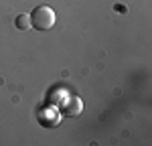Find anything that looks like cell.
<instances>
[{
  "mask_svg": "<svg viewBox=\"0 0 152 146\" xmlns=\"http://www.w3.org/2000/svg\"><path fill=\"white\" fill-rule=\"evenodd\" d=\"M81 110H83V101L77 96L67 97V101L63 104V114H65V116H71V118H73V116H79Z\"/></svg>",
  "mask_w": 152,
  "mask_h": 146,
  "instance_id": "cell-2",
  "label": "cell"
},
{
  "mask_svg": "<svg viewBox=\"0 0 152 146\" xmlns=\"http://www.w3.org/2000/svg\"><path fill=\"white\" fill-rule=\"evenodd\" d=\"M16 28L18 31H28L31 26V14H18L16 16Z\"/></svg>",
  "mask_w": 152,
  "mask_h": 146,
  "instance_id": "cell-3",
  "label": "cell"
},
{
  "mask_svg": "<svg viewBox=\"0 0 152 146\" xmlns=\"http://www.w3.org/2000/svg\"><path fill=\"white\" fill-rule=\"evenodd\" d=\"M57 23V14L51 6H37L31 12V26L37 31H51Z\"/></svg>",
  "mask_w": 152,
  "mask_h": 146,
  "instance_id": "cell-1",
  "label": "cell"
}]
</instances>
